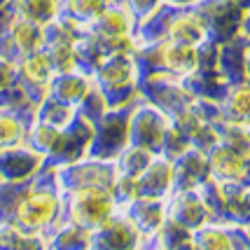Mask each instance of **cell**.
Returning <instances> with one entry per match:
<instances>
[{
    "label": "cell",
    "mask_w": 250,
    "mask_h": 250,
    "mask_svg": "<svg viewBox=\"0 0 250 250\" xmlns=\"http://www.w3.org/2000/svg\"><path fill=\"white\" fill-rule=\"evenodd\" d=\"M7 5L17 17H23V19H31V21L44 26L56 17L61 0H7Z\"/></svg>",
    "instance_id": "6da1fadb"
},
{
    "label": "cell",
    "mask_w": 250,
    "mask_h": 250,
    "mask_svg": "<svg viewBox=\"0 0 250 250\" xmlns=\"http://www.w3.org/2000/svg\"><path fill=\"white\" fill-rule=\"evenodd\" d=\"M54 210V199L47 194H35L33 199L23 201L19 208V218L23 225H40L52 215Z\"/></svg>",
    "instance_id": "7a4b0ae2"
}]
</instances>
